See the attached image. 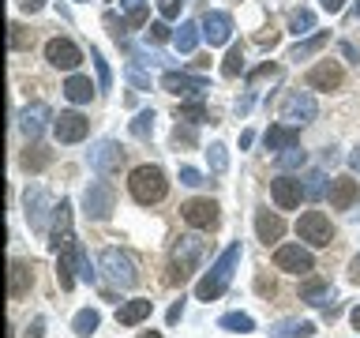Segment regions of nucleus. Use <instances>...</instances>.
Segmentation results:
<instances>
[{
  "label": "nucleus",
  "instance_id": "09e8293b",
  "mask_svg": "<svg viewBox=\"0 0 360 338\" xmlns=\"http://www.w3.org/2000/svg\"><path fill=\"white\" fill-rule=\"evenodd\" d=\"M180 184L195 188V184H202V173H199V169H191V165H180Z\"/></svg>",
  "mask_w": 360,
  "mask_h": 338
},
{
  "label": "nucleus",
  "instance_id": "49530a36",
  "mask_svg": "<svg viewBox=\"0 0 360 338\" xmlns=\"http://www.w3.org/2000/svg\"><path fill=\"white\" fill-rule=\"evenodd\" d=\"M90 61L98 64V83H101V87H109V83H112V75H109V64L101 61V53H98V49H90Z\"/></svg>",
  "mask_w": 360,
  "mask_h": 338
},
{
  "label": "nucleus",
  "instance_id": "f257e3e1",
  "mask_svg": "<svg viewBox=\"0 0 360 338\" xmlns=\"http://www.w3.org/2000/svg\"><path fill=\"white\" fill-rule=\"evenodd\" d=\"M202 256H207V241L199 233H184L173 248V259H169V286H184V282L199 270Z\"/></svg>",
  "mask_w": 360,
  "mask_h": 338
},
{
  "label": "nucleus",
  "instance_id": "423d86ee",
  "mask_svg": "<svg viewBox=\"0 0 360 338\" xmlns=\"http://www.w3.org/2000/svg\"><path fill=\"white\" fill-rule=\"evenodd\" d=\"M319 106H315V98L308 90H289L285 98H281V120L292 124V128H300V124H311Z\"/></svg>",
  "mask_w": 360,
  "mask_h": 338
},
{
  "label": "nucleus",
  "instance_id": "9d476101",
  "mask_svg": "<svg viewBox=\"0 0 360 338\" xmlns=\"http://www.w3.org/2000/svg\"><path fill=\"white\" fill-rule=\"evenodd\" d=\"M45 61L53 68H60V72H75L83 64V53H79V45L72 38H49L45 42Z\"/></svg>",
  "mask_w": 360,
  "mask_h": 338
},
{
  "label": "nucleus",
  "instance_id": "7c9ffc66",
  "mask_svg": "<svg viewBox=\"0 0 360 338\" xmlns=\"http://www.w3.org/2000/svg\"><path fill=\"white\" fill-rule=\"evenodd\" d=\"M221 331H236V334H248V331H255V320L248 312H229V315H221L218 320Z\"/></svg>",
  "mask_w": 360,
  "mask_h": 338
},
{
  "label": "nucleus",
  "instance_id": "c756f323",
  "mask_svg": "<svg viewBox=\"0 0 360 338\" xmlns=\"http://www.w3.org/2000/svg\"><path fill=\"white\" fill-rule=\"evenodd\" d=\"M94 83H90V79L86 75H72V79H68V83H64V94H68V101H75V106H83V101H90V98H94Z\"/></svg>",
  "mask_w": 360,
  "mask_h": 338
},
{
  "label": "nucleus",
  "instance_id": "58836bf2",
  "mask_svg": "<svg viewBox=\"0 0 360 338\" xmlns=\"http://www.w3.org/2000/svg\"><path fill=\"white\" fill-rule=\"evenodd\" d=\"M207 162H210V169H214V173H225V169H229V151H225L221 143H210V151H207Z\"/></svg>",
  "mask_w": 360,
  "mask_h": 338
},
{
  "label": "nucleus",
  "instance_id": "2f4dec72",
  "mask_svg": "<svg viewBox=\"0 0 360 338\" xmlns=\"http://www.w3.org/2000/svg\"><path fill=\"white\" fill-rule=\"evenodd\" d=\"M98 323H101V315H98L94 308H83V312H79L75 320H72V331H75L79 338H90V334L98 331Z\"/></svg>",
  "mask_w": 360,
  "mask_h": 338
},
{
  "label": "nucleus",
  "instance_id": "7ed1b4c3",
  "mask_svg": "<svg viewBox=\"0 0 360 338\" xmlns=\"http://www.w3.org/2000/svg\"><path fill=\"white\" fill-rule=\"evenodd\" d=\"M128 192H131L135 203L150 207V203H162L165 199L169 180H165V173L158 165H139V169H131V177H128Z\"/></svg>",
  "mask_w": 360,
  "mask_h": 338
},
{
  "label": "nucleus",
  "instance_id": "13d9d810",
  "mask_svg": "<svg viewBox=\"0 0 360 338\" xmlns=\"http://www.w3.org/2000/svg\"><path fill=\"white\" fill-rule=\"evenodd\" d=\"M349 320H353V327H356V331H360V304H356L353 312H349Z\"/></svg>",
  "mask_w": 360,
  "mask_h": 338
},
{
  "label": "nucleus",
  "instance_id": "4d7b16f0",
  "mask_svg": "<svg viewBox=\"0 0 360 338\" xmlns=\"http://www.w3.org/2000/svg\"><path fill=\"white\" fill-rule=\"evenodd\" d=\"M349 165H353V169H356V173H360V146H356V151H353V154H349Z\"/></svg>",
  "mask_w": 360,
  "mask_h": 338
},
{
  "label": "nucleus",
  "instance_id": "a211bd4d",
  "mask_svg": "<svg viewBox=\"0 0 360 338\" xmlns=\"http://www.w3.org/2000/svg\"><path fill=\"white\" fill-rule=\"evenodd\" d=\"M326 199H330L334 211H349V207L360 199V180H353V177H334L330 188H326Z\"/></svg>",
  "mask_w": 360,
  "mask_h": 338
},
{
  "label": "nucleus",
  "instance_id": "6e6552de",
  "mask_svg": "<svg viewBox=\"0 0 360 338\" xmlns=\"http://www.w3.org/2000/svg\"><path fill=\"white\" fill-rule=\"evenodd\" d=\"M180 214H184V222L191 230H218V222H221V207L214 199H188L180 207Z\"/></svg>",
  "mask_w": 360,
  "mask_h": 338
},
{
  "label": "nucleus",
  "instance_id": "a18cd8bd",
  "mask_svg": "<svg viewBox=\"0 0 360 338\" xmlns=\"http://www.w3.org/2000/svg\"><path fill=\"white\" fill-rule=\"evenodd\" d=\"M323 180H326L323 173H308V184H304V196H311V199H315V196H326V184H323Z\"/></svg>",
  "mask_w": 360,
  "mask_h": 338
},
{
  "label": "nucleus",
  "instance_id": "c9c22d12",
  "mask_svg": "<svg viewBox=\"0 0 360 338\" xmlns=\"http://www.w3.org/2000/svg\"><path fill=\"white\" fill-rule=\"evenodd\" d=\"M124 4V19H128V27H143L146 23V0H120Z\"/></svg>",
  "mask_w": 360,
  "mask_h": 338
},
{
  "label": "nucleus",
  "instance_id": "ddd939ff",
  "mask_svg": "<svg viewBox=\"0 0 360 338\" xmlns=\"http://www.w3.org/2000/svg\"><path fill=\"white\" fill-rule=\"evenodd\" d=\"M270 196H274V203L281 211H297L300 207V199H304V184H300V177H289V173H281L270 180Z\"/></svg>",
  "mask_w": 360,
  "mask_h": 338
},
{
  "label": "nucleus",
  "instance_id": "393cba45",
  "mask_svg": "<svg viewBox=\"0 0 360 338\" xmlns=\"http://www.w3.org/2000/svg\"><path fill=\"white\" fill-rule=\"evenodd\" d=\"M49 117H53V113H49V106H45V101H38V106H30V109L19 117V128H22V135H27V139H38L41 128H45V120H49Z\"/></svg>",
  "mask_w": 360,
  "mask_h": 338
},
{
  "label": "nucleus",
  "instance_id": "9b49d317",
  "mask_svg": "<svg viewBox=\"0 0 360 338\" xmlns=\"http://www.w3.org/2000/svg\"><path fill=\"white\" fill-rule=\"evenodd\" d=\"M124 154L128 151H124L117 139H101V143H94V151H90V169L101 173V177H109L124 165Z\"/></svg>",
  "mask_w": 360,
  "mask_h": 338
},
{
  "label": "nucleus",
  "instance_id": "6e6d98bb",
  "mask_svg": "<svg viewBox=\"0 0 360 338\" xmlns=\"http://www.w3.org/2000/svg\"><path fill=\"white\" fill-rule=\"evenodd\" d=\"M180 315H184V304H173V308H169V323H176Z\"/></svg>",
  "mask_w": 360,
  "mask_h": 338
},
{
  "label": "nucleus",
  "instance_id": "bb28decb",
  "mask_svg": "<svg viewBox=\"0 0 360 338\" xmlns=\"http://www.w3.org/2000/svg\"><path fill=\"white\" fill-rule=\"evenodd\" d=\"M315 323L311 320H281L270 327V338H311Z\"/></svg>",
  "mask_w": 360,
  "mask_h": 338
},
{
  "label": "nucleus",
  "instance_id": "b1692460",
  "mask_svg": "<svg viewBox=\"0 0 360 338\" xmlns=\"http://www.w3.org/2000/svg\"><path fill=\"white\" fill-rule=\"evenodd\" d=\"M255 233H259L263 244H278L281 237H285V222H281L278 214H270V211H259L255 214Z\"/></svg>",
  "mask_w": 360,
  "mask_h": 338
},
{
  "label": "nucleus",
  "instance_id": "e433bc0d",
  "mask_svg": "<svg viewBox=\"0 0 360 338\" xmlns=\"http://www.w3.org/2000/svg\"><path fill=\"white\" fill-rule=\"evenodd\" d=\"M131 135L135 139H150L154 135V109H143L139 117L131 120Z\"/></svg>",
  "mask_w": 360,
  "mask_h": 338
},
{
  "label": "nucleus",
  "instance_id": "72a5a7b5",
  "mask_svg": "<svg viewBox=\"0 0 360 338\" xmlns=\"http://www.w3.org/2000/svg\"><path fill=\"white\" fill-rule=\"evenodd\" d=\"M176 120H188V124L207 120V106H202V98H195V101H184V106L176 109Z\"/></svg>",
  "mask_w": 360,
  "mask_h": 338
},
{
  "label": "nucleus",
  "instance_id": "c03bdc74",
  "mask_svg": "<svg viewBox=\"0 0 360 338\" xmlns=\"http://www.w3.org/2000/svg\"><path fill=\"white\" fill-rule=\"evenodd\" d=\"M169 38H173V34H169L165 23H150V27H146V42H150V45H162Z\"/></svg>",
  "mask_w": 360,
  "mask_h": 338
},
{
  "label": "nucleus",
  "instance_id": "6ab92c4d",
  "mask_svg": "<svg viewBox=\"0 0 360 338\" xmlns=\"http://www.w3.org/2000/svg\"><path fill=\"white\" fill-rule=\"evenodd\" d=\"M72 241V203L60 199V207H53V230H49V248L60 252V248Z\"/></svg>",
  "mask_w": 360,
  "mask_h": 338
},
{
  "label": "nucleus",
  "instance_id": "a19ab883",
  "mask_svg": "<svg viewBox=\"0 0 360 338\" xmlns=\"http://www.w3.org/2000/svg\"><path fill=\"white\" fill-rule=\"evenodd\" d=\"M8 30H11V34H8L11 49H30V45H34V34H27V27H19V23H11Z\"/></svg>",
  "mask_w": 360,
  "mask_h": 338
},
{
  "label": "nucleus",
  "instance_id": "dca6fc26",
  "mask_svg": "<svg viewBox=\"0 0 360 338\" xmlns=\"http://www.w3.org/2000/svg\"><path fill=\"white\" fill-rule=\"evenodd\" d=\"M202 38L210 42V49H218L233 38V15L229 11H207L202 15Z\"/></svg>",
  "mask_w": 360,
  "mask_h": 338
},
{
  "label": "nucleus",
  "instance_id": "f3484780",
  "mask_svg": "<svg viewBox=\"0 0 360 338\" xmlns=\"http://www.w3.org/2000/svg\"><path fill=\"white\" fill-rule=\"evenodd\" d=\"M22 203H27V222L34 233H45V214H49V196H45L41 184H30L27 196H22Z\"/></svg>",
  "mask_w": 360,
  "mask_h": 338
},
{
  "label": "nucleus",
  "instance_id": "20e7f679",
  "mask_svg": "<svg viewBox=\"0 0 360 338\" xmlns=\"http://www.w3.org/2000/svg\"><path fill=\"white\" fill-rule=\"evenodd\" d=\"M101 275H105L117 289H131L135 282H139L131 256L120 252V248H105V252H101Z\"/></svg>",
  "mask_w": 360,
  "mask_h": 338
},
{
  "label": "nucleus",
  "instance_id": "5701e85b",
  "mask_svg": "<svg viewBox=\"0 0 360 338\" xmlns=\"http://www.w3.org/2000/svg\"><path fill=\"white\" fill-rule=\"evenodd\" d=\"M300 301L311 304V308H326V304L334 301V286H330V282H323V278H308L300 286Z\"/></svg>",
  "mask_w": 360,
  "mask_h": 338
},
{
  "label": "nucleus",
  "instance_id": "864d4df0",
  "mask_svg": "<svg viewBox=\"0 0 360 338\" xmlns=\"http://www.w3.org/2000/svg\"><path fill=\"white\" fill-rule=\"evenodd\" d=\"M19 8H22V11H30V15H34V11H41V8H45V0H19Z\"/></svg>",
  "mask_w": 360,
  "mask_h": 338
},
{
  "label": "nucleus",
  "instance_id": "f8f14e48",
  "mask_svg": "<svg viewBox=\"0 0 360 338\" xmlns=\"http://www.w3.org/2000/svg\"><path fill=\"white\" fill-rule=\"evenodd\" d=\"M162 90L180 98H202V90H210V83L202 75H188V72H165L162 75Z\"/></svg>",
  "mask_w": 360,
  "mask_h": 338
},
{
  "label": "nucleus",
  "instance_id": "a878e982",
  "mask_svg": "<svg viewBox=\"0 0 360 338\" xmlns=\"http://www.w3.org/2000/svg\"><path fill=\"white\" fill-rule=\"evenodd\" d=\"M150 312H154V304H150V301H143V297L124 301L120 308H117V323H120V327H135V323H143Z\"/></svg>",
  "mask_w": 360,
  "mask_h": 338
},
{
  "label": "nucleus",
  "instance_id": "f704fd0d",
  "mask_svg": "<svg viewBox=\"0 0 360 338\" xmlns=\"http://www.w3.org/2000/svg\"><path fill=\"white\" fill-rule=\"evenodd\" d=\"M49 165V151H45V146H27V154H22V169H34V173H38V169H45Z\"/></svg>",
  "mask_w": 360,
  "mask_h": 338
},
{
  "label": "nucleus",
  "instance_id": "cd10ccee",
  "mask_svg": "<svg viewBox=\"0 0 360 338\" xmlns=\"http://www.w3.org/2000/svg\"><path fill=\"white\" fill-rule=\"evenodd\" d=\"M326 42H330V34H326V30L311 34V38H304V42L292 45V49H289V61H308V56H315V53H319Z\"/></svg>",
  "mask_w": 360,
  "mask_h": 338
},
{
  "label": "nucleus",
  "instance_id": "ea45409f",
  "mask_svg": "<svg viewBox=\"0 0 360 338\" xmlns=\"http://www.w3.org/2000/svg\"><path fill=\"white\" fill-rule=\"evenodd\" d=\"M304 162H308V154H304L300 146H289V151L278 154V169H300Z\"/></svg>",
  "mask_w": 360,
  "mask_h": 338
},
{
  "label": "nucleus",
  "instance_id": "37998d69",
  "mask_svg": "<svg viewBox=\"0 0 360 338\" xmlns=\"http://www.w3.org/2000/svg\"><path fill=\"white\" fill-rule=\"evenodd\" d=\"M75 270H79V278H83V282H94L98 278L94 267H90V256L83 252V244H79V256H75Z\"/></svg>",
  "mask_w": 360,
  "mask_h": 338
},
{
  "label": "nucleus",
  "instance_id": "4468645a",
  "mask_svg": "<svg viewBox=\"0 0 360 338\" xmlns=\"http://www.w3.org/2000/svg\"><path fill=\"white\" fill-rule=\"evenodd\" d=\"M342 64L338 61H319L315 68H308V75H304V83H308V90H338L342 87Z\"/></svg>",
  "mask_w": 360,
  "mask_h": 338
},
{
  "label": "nucleus",
  "instance_id": "f03ea898",
  "mask_svg": "<svg viewBox=\"0 0 360 338\" xmlns=\"http://www.w3.org/2000/svg\"><path fill=\"white\" fill-rule=\"evenodd\" d=\"M236 263H240V244H229V248L218 256V263L210 267V275L195 286V297H199V301H218L221 293H225V286L233 282Z\"/></svg>",
  "mask_w": 360,
  "mask_h": 338
},
{
  "label": "nucleus",
  "instance_id": "412c9836",
  "mask_svg": "<svg viewBox=\"0 0 360 338\" xmlns=\"http://www.w3.org/2000/svg\"><path fill=\"white\" fill-rule=\"evenodd\" d=\"M263 143H266V151L281 154V151H289V146H300V132L292 128V124H270Z\"/></svg>",
  "mask_w": 360,
  "mask_h": 338
},
{
  "label": "nucleus",
  "instance_id": "39448f33",
  "mask_svg": "<svg viewBox=\"0 0 360 338\" xmlns=\"http://www.w3.org/2000/svg\"><path fill=\"white\" fill-rule=\"evenodd\" d=\"M297 233H300V241L308 248H326L334 241V225H330V218H326L323 211H304L300 222H297Z\"/></svg>",
  "mask_w": 360,
  "mask_h": 338
},
{
  "label": "nucleus",
  "instance_id": "bf43d9fd",
  "mask_svg": "<svg viewBox=\"0 0 360 338\" xmlns=\"http://www.w3.org/2000/svg\"><path fill=\"white\" fill-rule=\"evenodd\" d=\"M139 338H162V334H158V331H143Z\"/></svg>",
  "mask_w": 360,
  "mask_h": 338
},
{
  "label": "nucleus",
  "instance_id": "603ef678",
  "mask_svg": "<svg viewBox=\"0 0 360 338\" xmlns=\"http://www.w3.org/2000/svg\"><path fill=\"white\" fill-rule=\"evenodd\" d=\"M41 334H45V320H34L27 327V338H41Z\"/></svg>",
  "mask_w": 360,
  "mask_h": 338
},
{
  "label": "nucleus",
  "instance_id": "473e14b6",
  "mask_svg": "<svg viewBox=\"0 0 360 338\" xmlns=\"http://www.w3.org/2000/svg\"><path fill=\"white\" fill-rule=\"evenodd\" d=\"M289 30L297 34V38H300V34H311L315 30V11L311 8H297L289 15Z\"/></svg>",
  "mask_w": 360,
  "mask_h": 338
},
{
  "label": "nucleus",
  "instance_id": "5fc2aeb1",
  "mask_svg": "<svg viewBox=\"0 0 360 338\" xmlns=\"http://www.w3.org/2000/svg\"><path fill=\"white\" fill-rule=\"evenodd\" d=\"M349 278H353V282H360V256L353 259V263H349Z\"/></svg>",
  "mask_w": 360,
  "mask_h": 338
},
{
  "label": "nucleus",
  "instance_id": "4be33fe9",
  "mask_svg": "<svg viewBox=\"0 0 360 338\" xmlns=\"http://www.w3.org/2000/svg\"><path fill=\"white\" fill-rule=\"evenodd\" d=\"M75 256H79V241L72 237V241L60 248V256H56V282H60V289L75 286Z\"/></svg>",
  "mask_w": 360,
  "mask_h": 338
},
{
  "label": "nucleus",
  "instance_id": "c85d7f7f",
  "mask_svg": "<svg viewBox=\"0 0 360 338\" xmlns=\"http://www.w3.org/2000/svg\"><path fill=\"white\" fill-rule=\"evenodd\" d=\"M199 38H202V23H180V30L173 34V45L180 53H195Z\"/></svg>",
  "mask_w": 360,
  "mask_h": 338
},
{
  "label": "nucleus",
  "instance_id": "8fccbe9b",
  "mask_svg": "<svg viewBox=\"0 0 360 338\" xmlns=\"http://www.w3.org/2000/svg\"><path fill=\"white\" fill-rule=\"evenodd\" d=\"M128 75H131V83L139 87V90H146V87H150V79H146V75L139 72V68H128Z\"/></svg>",
  "mask_w": 360,
  "mask_h": 338
},
{
  "label": "nucleus",
  "instance_id": "1a4fd4ad",
  "mask_svg": "<svg viewBox=\"0 0 360 338\" xmlns=\"http://www.w3.org/2000/svg\"><path fill=\"white\" fill-rule=\"evenodd\" d=\"M274 267L289 270V275H311L315 259H311L308 248H300V244H278L274 248Z\"/></svg>",
  "mask_w": 360,
  "mask_h": 338
},
{
  "label": "nucleus",
  "instance_id": "3c124183",
  "mask_svg": "<svg viewBox=\"0 0 360 338\" xmlns=\"http://www.w3.org/2000/svg\"><path fill=\"white\" fill-rule=\"evenodd\" d=\"M319 4H323V11H330V15H338V11L345 8V0H319Z\"/></svg>",
  "mask_w": 360,
  "mask_h": 338
},
{
  "label": "nucleus",
  "instance_id": "79ce46f5",
  "mask_svg": "<svg viewBox=\"0 0 360 338\" xmlns=\"http://www.w3.org/2000/svg\"><path fill=\"white\" fill-rule=\"evenodd\" d=\"M173 143H176V146H195V124L180 120L176 128H173Z\"/></svg>",
  "mask_w": 360,
  "mask_h": 338
},
{
  "label": "nucleus",
  "instance_id": "aec40b11",
  "mask_svg": "<svg viewBox=\"0 0 360 338\" xmlns=\"http://www.w3.org/2000/svg\"><path fill=\"white\" fill-rule=\"evenodd\" d=\"M34 286V267L27 259H11V270H8V297L11 301H22Z\"/></svg>",
  "mask_w": 360,
  "mask_h": 338
},
{
  "label": "nucleus",
  "instance_id": "2eb2a0df",
  "mask_svg": "<svg viewBox=\"0 0 360 338\" xmlns=\"http://www.w3.org/2000/svg\"><path fill=\"white\" fill-rule=\"evenodd\" d=\"M86 132H90V120L83 117V113H60V117L53 120V135L60 143H79V139H86Z\"/></svg>",
  "mask_w": 360,
  "mask_h": 338
},
{
  "label": "nucleus",
  "instance_id": "052dcab7",
  "mask_svg": "<svg viewBox=\"0 0 360 338\" xmlns=\"http://www.w3.org/2000/svg\"><path fill=\"white\" fill-rule=\"evenodd\" d=\"M349 15H353V19H356V15H360V0H356V8H353V11H349Z\"/></svg>",
  "mask_w": 360,
  "mask_h": 338
},
{
  "label": "nucleus",
  "instance_id": "4c0bfd02",
  "mask_svg": "<svg viewBox=\"0 0 360 338\" xmlns=\"http://www.w3.org/2000/svg\"><path fill=\"white\" fill-rule=\"evenodd\" d=\"M240 72H244V49H240V45H233L229 56H225V64H221V75L225 79H236Z\"/></svg>",
  "mask_w": 360,
  "mask_h": 338
},
{
  "label": "nucleus",
  "instance_id": "de8ad7c7",
  "mask_svg": "<svg viewBox=\"0 0 360 338\" xmlns=\"http://www.w3.org/2000/svg\"><path fill=\"white\" fill-rule=\"evenodd\" d=\"M180 4H184V0H158V11H162V19H176Z\"/></svg>",
  "mask_w": 360,
  "mask_h": 338
},
{
  "label": "nucleus",
  "instance_id": "0eeeda50",
  "mask_svg": "<svg viewBox=\"0 0 360 338\" xmlns=\"http://www.w3.org/2000/svg\"><path fill=\"white\" fill-rule=\"evenodd\" d=\"M83 207H86V218H94V222H105L109 218L112 207H117V192H112L109 180H94V184L86 188Z\"/></svg>",
  "mask_w": 360,
  "mask_h": 338
}]
</instances>
